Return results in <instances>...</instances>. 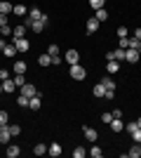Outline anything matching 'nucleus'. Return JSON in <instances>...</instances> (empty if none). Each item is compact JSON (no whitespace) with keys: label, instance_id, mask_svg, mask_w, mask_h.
Wrapping results in <instances>:
<instances>
[{"label":"nucleus","instance_id":"obj_1","mask_svg":"<svg viewBox=\"0 0 141 158\" xmlns=\"http://www.w3.org/2000/svg\"><path fill=\"white\" fill-rule=\"evenodd\" d=\"M68 76L73 80H82L85 76H87V71H85V66H80V64H73L71 66V71H68Z\"/></svg>","mask_w":141,"mask_h":158},{"label":"nucleus","instance_id":"obj_2","mask_svg":"<svg viewBox=\"0 0 141 158\" xmlns=\"http://www.w3.org/2000/svg\"><path fill=\"white\" fill-rule=\"evenodd\" d=\"M106 57H108V59H115V61H125V59H127V50L118 47V50H113V52H108Z\"/></svg>","mask_w":141,"mask_h":158},{"label":"nucleus","instance_id":"obj_3","mask_svg":"<svg viewBox=\"0 0 141 158\" xmlns=\"http://www.w3.org/2000/svg\"><path fill=\"white\" fill-rule=\"evenodd\" d=\"M40 106H42V94L38 92V94H33V97L28 99V109H31V111H38Z\"/></svg>","mask_w":141,"mask_h":158},{"label":"nucleus","instance_id":"obj_4","mask_svg":"<svg viewBox=\"0 0 141 158\" xmlns=\"http://www.w3.org/2000/svg\"><path fill=\"white\" fill-rule=\"evenodd\" d=\"M64 59L68 61V66H73V64H78V61H80V54H78V50H68V52L64 54Z\"/></svg>","mask_w":141,"mask_h":158},{"label":"nucleus","instance_id":"obj_5","mask_svg":"<svg viewBox=\"0 0 141 158\" xmlns=\"http://www.w3.org/2000/svg\"><path fill=\"white\" fill-rule=\"evenodd\" d=\"M12 43H14V47H17V52H28V47H31L26 38H17V40H12Z\"/></svg>","mask_w":141,"mask_h":158},{"label":"nucleus","instance_id":"obj_6","mask_svg":"<svg viewBox=\"0 0 141 158\" xmlns=\"http://www.w3.org/2000/svg\"><path fill=\"white\" fill-rule=\"evenodd\" d=\"M82 135H85V139H87V142H96V137H99V135H96V130H94V127H89V125L82 127Z\"/></svg>","mask_w":141,"mask_h":158},{"label":"nucleus","instance_id":"obj_7","mask_svg":"<svg viewBox=\"0 0 141 158\" xmlns=\"http://www.w3.org/2000/svg\"><path fill=\"white\" fill-rule=\"evenodd\" d=\"M10 139H12V132L7 125H2L0 127V144H10Z\"/></svg>","mask_w":141,"mask_h":158},{"label":"nucleus","instance_id":"obj_8","mask_svg":"<svg viewBox=\"0 0 141 158\" xmlns=\"http://www.w3.org/2000/svg\"><path fill=\"white\" fill-rule=\"evenodd\" d=\"M21 94H24V97H33V94H38V90H35L33 87V83H26V85H21Z\"/></svg>","mask_w":141,"mask_h":158},{"label":"nucleus","instance_id":"obj_9","mask_svg":"<svg viewBox=\"0 0 141 158\" xmlns=\"http://www.w3.org/2000/svg\"><path fill=\"white\" fill-rule=\"evenodd\" d=\"M139 59H141L139 50H132V47H129V50H127V59H125V61H127V64H136Z\"/></svg>","mask_w":141,"mask_h":158},{"label":"nucleus","instance_id":"obj_10","mask_svg":"<svg viewBox=\"0 0 141 158\" xmlns=\"http://www.w3.org/2000/svg\"><path fill=\"white\" fill-rule=\"evenodd\" d=\"M19 153H21V149L17 144H7V149H5V156L7 158H17Z\"/></svg>","mask_w":141,"mask_h":158},{"label":"nucleus","instance_id":"obj_11","mask_svg":"<svg viewBox=\"0 0 141 158\" xmlns=\"http://www.w3.org/2000/svg\"><path fill=\"white\" fill-rule=\"evenodd\" d=\"M99 83H101L104 87H106V92H108V90H111V92H115V80H113V78H108V76H104V78H101Z\"/></svg>","mask_w":141,"mask_h":158},{"label":"nucleus","instance_id":"obj_12","mask_svg":"<svg viewBox=\"0 0 141 158\" xmlns=\"http://www.w3.org/2000/svg\"><path fill=\"white\" fill-rule=\"evenodd\" d=\"M24 33H26V26H24V24L14 26V28H12V40H17V38H24Z\"/></svg>","mask_w":141,"mask_h":158},{"label":"nucleus","instance_id":"obj_13","mask_svg":"<svg viewBox=\"0 0 141 158\" xmlns=\"http://www.w3.org/2000/svg\"><path fill=\"white\" fill-rule=\"evenodd\" d=\"M111 130H113V132H122V130H125L122 118H113V120H111Z\"/></svg>","mask_w":141,"mask_h":158},{"label":"nucleus","instance_id":"obj_14","mask_svg":"<svg viewBox=\"0 0 141 158\" xmlns=\"http://www.w3.org/2000/svg\"><path fill=\"white\" fill-rule=\"evenodd\" d=\"M99 24H101V21H96V19L92 17V19L87 21V35H92V33H96V31H99Z\"/></svg>","mask_w":141,"mask_h":158},{"label":"nucleus","instance_id":"obj_15","mask_svg":"<svg viewBox=\"0 0 141 158\" xmlns=\"http://www.w3.org/2000/svg\"><path fill=\"white\" fill-rule=\"evenodd\" d=\"M106 69H108V73H118V71H120V61L108 59V61H106Z\"/></svg>","mask_w":141,"mask_h":158},{"label":"nucleus","instance_id":"obj_16","mask_svg":"<svg viewBox=\"0 0 141 158\" xmlns=\"http://www.w3.org/2000/svg\"><path fill=\"white\" fill-rule=\"evenodd\" d=\"M47 153H49V156H61V144L59 142H52V146H49V149H47Z\"/></svg>","mask_w":141,"mask_h":158},{"label":"nucleus","instance_id":"obj_17","mask_svg":"<svg viewBox=\"0 0 141 158\" xmlns=\"http://www.w3.org/2000/svg\"><path fill=\"white\" fill-rule=\"evenodd\" d=\"M14 78H7V80H2V92H14Z\"/></svg>","mask_w":141,"mask_h":158},{"label":"nucleus","instance_id":"obj_18","mask_svg":"<svg viewBox=\"0 0 141 158\" xmlns=\"http://www.w3.org/2000/svg\"><path fill=\"white\" fill-rule=\"evenodd\" d=\"M94 19H96V21H106V19H108V10H106V7H101V10H96V14H94Z\"/></svg>","mask_w":141,"mask_h":158},{"label":"nucleus","instance_id":"obj_19","mask_svg":"<svg viewBox=\"0 0 141 158\" xmlns=\"http://www.w3.org/2000/svg\"><path fill=\"white\" fill-rule=\"evenodd\" d=\"M92 94H94V97H106V87L101 85V83H96L94 90H92Z\"/></svg>","mask_w":141,"mask_h":158},{"label":"nucleus","instance_id":"obj_20","mask_svg":"<svg viewBox=\"0 0 141 158\" xmlns=\"http://www.w3.org/2000/svg\"><path fill=\"white\" fill-rule=\"evenodd\" d=\"M12 12L17 14V17H26L28 10H26V5H14V7H12Z\"/></svg>","mask_w":141,"mask_h":158},{"label":"nucleus","instance_id":"obj_21","mask_svg":"<svg viewBox=\"0 0 141 158\" xmlns=\"http://www.w3.org/2000/svg\"><path fill=\"white\" fill-rule=\"evenodd\" d=\"M45 26H47L45 21H42V19H38V21H33V24H31V31L40 33V31H45Z\"/></svg>","mask_w":141,"mask_h":158},{"label":"nucleus","instance_id":"obj_22","mask_svg":"<svg viewBox=\"0 0 141 158\" xmlns=\"http://www.w3.org/2000/svg\"><path fill=\"white\" fill-rule=\"evenodd\" d=\"M12 2H5V0H0V14H10L12 12Z\"/></svg>","mask_w":141,"mask_h":158},{"label":"nucleus","instance_id":"obj_23","mask_svg":"<svg viewBox=\"0 0 141 158\" xmlns=\"http://www.w3.org/2000/svg\"><path fill=\"white\" fill-rule=\"evenodd\" d=\"M38 64L40 66H49L52 64V54H40V57H38Z\"/></svg>","mask_w":141,"mask_h":158},{"label":"nucleus","instance_id":"obj_24","mask_svg":"<svg viewBox=\"0 0 141 158\" xmlns=\"http://www.w3.org/2000/svg\"><path fill=\"white\" fill-rule=\"evenodd\" d=\"M89 156H92V158H101V156H104V149H101V146H96V144H94L92 149H89Z\"/></svg>","mask_w":141,"mask_h":158},{"label":"nucleus","instance_id":"obj_25","mask_svg":"<svg viewBox=\"0 0 141 158\" xmlns=\"http://www.w3.org/2000/svg\"><path fill=\"white\" fill-rule=\"evenodd\" d=\"M28 17H31V19H33V21H38V19H40V17H42V12H40V10H38V7H31V10H28Z\"/></svg>","mask_w":141,"mask_h":158},{"label":"nucleus","instance_id":"obj_26","mask_svg":"<svg viewBox=\"0 0 141 158\" xmlns=\"http://www.w3.org/2000/svg\"><path fill=\"white\" fill-rule=\"evenodd\" d=\"M14 73H26V61H14Z\"/></svg>","mask_w":141,"mask_h":158},{"label":"nucleus","instance_id":"obj_27","mask_svg":"<svg viewBox=\"0 0 141 158\" xmlns=\"http://www.w3.org/2000/svg\"><path fill=\"white\" fill-rule=\"evenodd\" d=\"M87 156V149H82V146H75L73 149V158H85Z\"/></svg>","mask_w":141,"mask_h":158},{"label":"nucleus","instance_id":"obj_28","mask_svg":"<svg viewBox=\"0 0 141 158\" xmlns=\"http://www.w3.org/2000/svg\"><path fill=\"white\" fill-rule=\"evenodd\" d=\"M7 127H10V132H12V137H19L21 135V125H17V123H10Z\"/></svg>","mask_w":141,"mask_h":158},{"label":"nucleus","instance_id":"obj_29","mask_svg":"<svg viewBox=\"0 0 141 158\" xmlns=\"http://www.w3.org/2000/svg\"><path fill=\"white\" fill-rule=\"evenodd\" d=\"M127 156H129V158H139V156H141V149H139V144H134V146H132V149L127 151Z\"/></svg>","mask_w":141,"mask_h":158},{"label":"nucleus","instance_id":"obj_30","mask_svg":"<svg viewBox=\"0 0 141 158\" xmlns=\"http://www.w3.org/2000/svg\"><path fill=\"white\" fill-rule=\"evenodd\" d=\"M89 7L92 10H101V7H106V0H89Z\"/></svg>","mask_w":141,"mask_h":158},{"label":"nucleus","instance_id":"obj_31","mask_svg":"<svg viewBox=\"0 0 141 158\" xmlns=\"http://www.w3.org/2000/svg\"><path fill=\"white\" fill-rule=\"evenodd\" d=\"M2 54H5V57H14V54H17V47H14V43H12V45H7L5 50H2Z\"/></svg>","mask_w":141,"mask_h":158},{"label":"nucleus","instance_id":"obj_32","mask_svg":"<svg viewBox=\"0 0 141 158\" xmlns=\"http://www.w3.org/2000/svg\"><path fill=\"white\" fill-rule=\"evenodd\" d=\"M33 153H35V156H42V153H47V146L45 144H35L33 146Z\"/></svg>","mask_w":141,"mask_h":158},{"label":"nucleus","instance_id":"obj_33","mask_svg":"<svg viewBox=\"0 0 141 158\" xmlns=\"http://www.w3.org/2000/svg\"><path fill=\"white\" fill-rule=\"evenodd\" d=\"M14 85H17V87L26 85V78H24V73H17V76H14Z\"/></svg>","mask_w":141,"mask_h":158},{"label":"nucleus","instance_id":"obj_34","mask_svg":"<svg viewBox=\"0 0 141 158\" xmlns=\"http://www.w3.org/2000/svg\"><path fill=\"white\" fill-rule=\"evenodd\" d=\"M2 125H10V116H7V111H0V127Z\"/></svg>","mask_w":141,"mask_h":158},{"label":"nucleus","instance_id":"obj_35","mask_svg":"<svg viewBox=\"0 0 141 158\" xmlns=\"http://www.w3.org/2000/svg\"><path fill=\"white\" fill-rule=\"evenodd\" d=\"M101 120H104V123H106V125H111V120H113V111H111V113H101Z\"/></svg>","mask_w":141,"mask_h":158},{"label":"nucleus","instance_id":"obj_36","mask_svg":"<svg viewBox=\"0 0 141 158\" xmlns=\"http://www.w3.org/2000/svg\"><path fill=\"white\" fill-rule=\"evenodd\" d=\"M17 104H19L21 109H26V106H28V97H24V94H19V99H17Z\"/></svg>","mask_w":141,"mask_h":158},{"label":"nucleus","instance_id":"obj_37","mask_svg":"<svg viewBox=\"0 0 141 158\" xmlns=\"http://www.w3.org/2000/svg\"><path fill=\"white\" fill-rule=\"evenodd\" d=\"M132 139H134V144H139V142H141V127H136V130L132 132Z\"/></svg>","mask_w":141,"mask_h":158},{"label":"nucleus","instance_id":"obj_38","mask_svg":"<svg viewBox=\"0 0 141 158\" xmlns=\"http://www.w3.org/2000/svg\"><path fill=\"white\" fill-rule=\"evenodd\" d=\"M118 38H127V26H118Z\"/></svg>","mask_w":141,"mask_h":158},{"label":"nucleus","instance_id":"obj_39","mask_svg":"<svg viewBox=\"0 0 141 158\" xmlns=\"http://www.w3.org/2000/svg\"><path fill=\"white\" fill-rule=\"evenodd\" d=\"M47 54H52V57H54V54H59V45H54V43H52L49 50H47Z\"/></svg>","mask_w":141,"mask_h":158},{"label":"nucleus","instance_id":"obj_40","mask_svg":"<svg viewBox=\"0 0 141 158\" xmlns=\"http://www.w3.org/2000/svg\"><path fill=\"white\" fill-rule=\"evenodd\" d=\"M118 47H122V50H127V47H129V38H120V43H118Z\"/></svg>","mask_w":141,"mask_h":158},{"label":"nucleus","instance_id":"obj_41","mask_svg":"<svg viewBox=\"0 0 141 158\" xmlns=\"http://www.w3.org/2000/svg\"><path fill=\"white\" fill-rule=\"evenodd\" d=\"M10 78V71H7V69H0V80H7Z\"/></svg>","mask_w":141,"mask_h":158},{"label":"nucleus","instance_id":"obj_42","mask_svg":"<svg viewBox=\"0 0 141 158\" xmlns=\"http://www.w3.org/2000/svg\"><path fill=\"white\" fill-rule=\"evenodd\" d=\"M136 127H139V125H136V120H134V123H127V132H129V135H132Z\"/></svg>","mask_w":141,"mask_h":158},{"label":"nucleus","instance_id":"obj_43","mask_svg":"<svg viewBox=\"0 0 141 158\" xmlns=\"http://www.w3.org/2000/svg\"><path fill=\"white\" fill-rule=\"evenodd\" d=\"M2 28V35H12V28H10V24H7V26H0Z\"/></svg>","mask_w":141,"mask_h":158},{"label":"nucleus","instance_id":"obj_44","mask_svg":"<svg viewBox=\"0 0 141 158\" xmlns=\"http://www.w3.org/2000/svg\"><path fill=\"white\" fill-rule=\"evenodd\" d=\"M61 59H64V57H59V54H54V57H52V64H54V66H59V64H61Z\"/></svg>","mask_w":141,"mask_h":158},{"label":"nucleus","instance_id":"obj_45","mask_svg":"<svg viewBox=\"0 0 141 158\" xmlns=\"http://www.w3.org/2000/svg\"><path fill=\"white\" fill-rule=\"evenodd\" d=\"M0 26H7V14H0Z\"/></svg>","mask_w":141,"mask_h":158},{"label":"nucleus","instance_id":"obj_46","mask_svg":"<svg viewBox=\"0 0 141 158\" xmlns=\"http://www.w3.org/2000/svg\"><path fill=\"white\" fill-rule=\"evenodd\" d=\"M122 116H125V113H122L120 109H115V111H113V118H122Z\"/></svg>","mask_w":141,"mask_h":158},{"label":"nucleus","instance_id":"obj_47","mask_svg":"<svg viewBox=\"0 0 141 158\" xmlns=\"http://www.w3.org/2000/svg\"><path fill=\"white\" fill-rule=\"evenodd\" d=\"M134 38H136V40H141V28H134Z\"/></svg>","mask_w":141,"mask_h":158},{"label":"nucleus","instance_id":"obj_48","mask_svg":"<svg viewBox=\"0 0 141 158\" xmlns=\"http://www.w3.org/2000/svg\"><path fill=\"white\" fill-rule=\"evenodd\" d=\"M5 47H7V43H5L2 38H0V50H5Z\"/></svg>","mask_w":141,"mask_h":158},{"label":"nucleus","instance_id":"obj_49","mask_svg":"<svg viewBox=\"0 0 141 158\" xmlns=\"http://www.w3.org/2000/svg\"><path fill=\"white\" fill-rule=\"evenodd\" d=\"M136 125H139V127H141V118H136Z\"/></svg>","mask_w":141,"mask_h":158},{"label":"nucleus","instance_id":"obj_50","mask_svg":"<svg viewBox=\"0 0 141 158\" xmlns=\"http://www.w3.org/2000/svg\"><path fill=\"white\" fill-rule=\"evenodd\" d=\"M136 50H139V54H141V40H139V47H136Z\"/></svg>","mask_w":141,"mask_h":158},{"label":"nucleus","instance_id":"obj_51","mask_svg":"<svg viewBox=\"0 0 141 158\" xmlns=\"http://www.w3.org/2000/svg\"><path fill=\"white\" fill-rule=\"evenodd\" d=\"M0 94H2V80H0Z\"/></svg>","mask_w":141,"mask_h":158},{"label":"nucleus","instance_id":"obj_52","mask_svg":"<svg viewBox=\"0 0 141 158\" xmlns=\"http://www.w3.org/2000/svg\"><path fill=\"white\" fill-rule=\"evenodd\" d=\"M0 38H2V28H0Z\"/></svg>","mask_w":141,"mask_h":158},{"label":"nucleus","instance_id":"obj_53","mask_svg":"<svg viewBox=\"0 0 141 158\" xmlns=\"http://www.w3.org/2000/svg\"><path fill=\"white\" fill-rule=\"evenodd\" d=\"M139 149H141V142H139Z\"/></svg>","mask_w":141,"mask_h":158}]
</instances>
